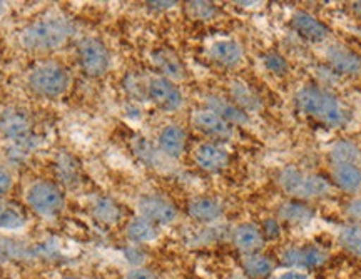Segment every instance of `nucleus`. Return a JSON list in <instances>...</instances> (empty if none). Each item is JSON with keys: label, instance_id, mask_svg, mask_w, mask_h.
Returning a JSON list of instances; mask_svg holds the SVG:
<instances>
[{"label": "nucleus", "instance_id": "nucleus-8", "mask_svg": "<svg viewBox=\"0 0 361 279\" xmlns=\"http://www.w3.org/2000/svg\"><path fill=\"white\" fill-rule=\"evenodd\" d=\"M32 117L22 107H6L0 112V134L8 141L24 142L32 134Z\"/></svg>", "mask_w": 361, "mask_h": 279}, {"label": "nucleus", "instance_id": "nucleus-37", "mask_svg": "<svg viewBox=\"0 0 361 279\" xmlns=\"http://www.w3.org/2000/svg\"><path fill=\"white\" fill-rule=\"evenodd\" d=\"M13 187V175L6 166L0 164V197L6 196Z\"/></svg>", "mask_w": 361, "mask_h": 279}, {"label": "nucleus", "instance_id": "nucleus-19", "mask_svg": "<svg viewBox=\"0 0 361 279\" xmlns=\"http://www.w3.org/2000/svg\"><path fill=\"white\" fill-rule=\"evenodd\" d=\"M188 214L197 223H214L224 214V208L214 197H194L188 202Z\"/></svg>", "mask_w": 361, "mask_h": 279}, {"label": "nucleus", "instance_id": "nucleus-41", "mask_svg": "<svg viewBox=\"0 0 361 279\" xmlns=\"http://www.w3.org/2000/svg\"><path fill=\"white\" fill-rule=\"evenodd\" d=\"M348 214L361 223V199H355L348 204Z\"/></svg>", "mask_w": 361, "mask_h": 279}, {"label": "nucleus", "instance_id": "nucleus-26", "mask_svg": "<svg viewBox=\"0 0 361 279\" xmlns=\"http://www.w3.org/2000/svg\"><path fill=\"white\" fill-rule=\"evenodd\" d=\"M279 218L283 219L284 223L296 224V226H305V224H310L314 218V211L306 206L305 202L293 199L290 202H284L279 208Z\"/></svg>", "mask_w": 361, "mask_h": 279}, {"label": "nucleus", "instance_id": "nucleus-34", "mask_svg": "<svg viewBox=\"0 0 361 279\" xmlns=\"http://www.w3.org/2000/svg\"><path fill=\"white\" fill-rule=\"evenodd\" d=\"M124 89L128 91L129 96H133L135 99H142L147 97V84L141 85V80H139L137 75L129 74L124 80Z\"/></svg>", "mask_w": 361, "mask_h": 279}, {"label": "nucleus", "instance_id": "nucleus-44", "mask_svg": "<svg viewBox=\"0 0 361 279\" xmlns=\"http://www.w3.org/2000/svg\"><path fill=\"white\" fill-rule=\"evenodd\" d=\"M228 279H247L245 274H233V276H229Z\"/></svg>", "mask_w": 361, "mask_h": 279}, {"label": "nucleus", "instance_id": "nucleus-16", "mask_svg": "<svg viewBox=\"0 0 361 279\" xmlns=\"http://www.w3.org/2000/svg\"><path fill=\"white\" fill-rule=\"evenodd\" d=\"M157 146L166 157L179 159L186 149V130L178 124H168L157 136Z\"/></svg>", "mask_w": 361, "mask_h": 279}, {"label": "nucleus", "instance_id": "nucleus-33", "mask_svg": "<svg viewBox=\"0 0 361 279\" xmlns=\"http://www.w3.org/2000/svg\"><path fill=\"white\" fill-rule=\"evenodd\" d=\"M263 64L266 67V70H269L271 74L278 75V78H283V75H286L288 72H290V64H288V61L281 56V54H276V52L264 54Z\"/></svg>", "mask_w": 361, "mask_h": 279}, {"label": "nucleus", "instance_id": "nucleus-40", "mask_svg": "<svg viewBox=\"0 0 361 279\" xmlns=\"http://www.w3.org/2000/svg\"><path fill=\"white\" fill-rule=\"evenodd\" d=\"M146 6L151 8V11H169L178 6V2H171V0H164V2H147Z\"/></svg>", "mask_w": 361, "mask_h": 279}, {"label": "nucleus", "instance_id": "nucleus-42", "mask_svg": "<svg viewBox=\"0 0 361 279\" xmlns=\"http://www.w3.org/2000/svg\"><path fill=\"white\" fill-rule=\"evenodd\" d=\"M351 8H353L355 16H358L360 19H361V2H355L353 6H351Z\"/></svg>", "mask_w": 361, "mask_h": 279}, {"label": "nucleus", "instance_id": "nucleus-21", "mask_svg": "<svg viewBox=\"0 0 361 279\" xmlns=\"http://www.w3.org/2000/svg\"><path fill=\"white\" fill-rule=\"evenodd\" d=\"M126 237H128L130 244H149V242L156 241L159 237V226L139 216V218L129 221L128 226H126Z\"/></svg>", "mask_w": 361, "mask_h": 279}, {"label": "nucleus", "instance_id": "nucleus-13", "mask_svg": "<svg viewBox=\"0 0 361 279\" xmlns=\"http://www.w3.org/2000/svg\"><path fill=\"white\" fill-rule=\"evenodd\" d=\"M233 244L243 256L261 253L264 247V236L256 224L243 223L233 229Z\"/></svg>", "mask_w": 361, "mask_h": 279}, {"label": "nucleus", "instance_id": "nucleus-10", "mask_svg": "<svg viewBox=\"0 0 361 279\" xmlns=\"http://www.w3.org/2000/svg\"><path fill=\"white\" fill-rule=\"evenodd\" d=\"M139 216L156 226H169L178 219V209L173 202L161 196L147 194L137 201Z\"/></svg>", "mask_w": 361, "mask_h": 279}, {"label": "nucleus", "instance_id": "nucleus-32", "mask_svg": "<svg viewBox=\"0 0 361 279\" xmlns=\"http://www.w3.org/2000/svg\"><path fill=\"white\" fill-rule=\"evenodd\" d=\"M186 11L189 13V17H192L194 20H213L218 16V7L211 2H188L186 4Z\"/></svg>", "mask_w": 361, "mask_h": 279}, {"label": "nucleus", "instance_id": "nucleus-6", "mask_svg": "<svg viewBox=\"0 0 361 279\" xmlns=\"http://www.w3.org/2000/svg\"><path fill=\"white\" fill-rule=\"evenodd\" d=\"M78 58L80 69L89 78H102L109 72L111 52L101 39L84 37L78 46Z\"/></svg>", "mask_w": 361, "mask_h": 279}, {"label": "nucleus", "instance_id": "nucleus-29", "mask_svg": "<svg viewBox=\"0 0 361 279\" xmlns=\"http://www.w3.org/2000/svg\"><path fill=\"white\" fill-rule=\"evenodd\" d=\"M34 254L35 251L25 246L24 242L7 236H0V264L11 263V261L30 259Z\"/></svg>", "mask_w": 361, "mask_h": 279}, {"label": "nucleus", "instance_id": "nucleus-31", "mask_svg": "<svg viewBox=\"0 0 361 279\" xmlns=\"http://www.w3.org/2000/svg\"><path fill=\"white\" fill-rule=\"evenodd\" d=\"M333 166L335 164H356L360 159V151L353 142L340 141L331 147L329 152Z\"/></svg>", "mask_w": 361, "mask_h": 279}, {"label": "nucleus", "instance_id": "nucleus-39", "mask_svg": "<svg viewBox=\"0 0 361 279\" xmlns=\"http://www.w3.org/2000/svg\"><path fill=\"white\" fill-rule=\"evenodd\" d=\"M274 279H311L308 271H301V269H286V271L279 273Z\"/></svg>", "mask_w": 361, "mask_h": 279}, {"label": "nucleus", "instance_id": "nucleus-17", "mask_svg": "<svg viewBox=\"0 0 361 279\" xmlns=\"http://www.w3.org/2000/svg\"><path fill=\"white\" fill-rule=\"evenodd\" d=\"M152 66L159 70L161 78H166L173 82H179L186 78V69H184L180 58L169 49H156L151 54Z\"/></svg>", "mask_w": 361, "mask_h": 279}, {"label": "nucleus", "instance_id": "nucleus-36", "mask_svg": "<svg viewBox=\"0 0 361 279\" xmlns=\"http://www.w3.org/2000/svg\"><path fill=\"white\" fill-rule=\"evenodd\" d=\"M261 232H263L264 240H278L281 236V226H279L278 219H266L263 223V228H261Z\"/></svg>", "mask_w": 361, "mask_h": 279}, {"label": "nucleus", "instance_id": "nucleus-25", "mask_svg": "<svg viewBox=\"0 0 361 279\" xmlns=\"http://www.w3.org/2000/svg\"><path fill=\"white\" fill-rule=\"evenodd\" d=\"M333 181L346 192H356L361 189V169L356 164L333 166Z\"/></svg>", "mask_w": 361, "mask_h": 279}, {"label": "nucleus", "instance_id": "nucleus-23", "mask_svg": "<svg viewBox=\"0 0 361 279\" xmlns=\"http://www.w3.org/2000/svg\"><path fill=\"white\" fill-rule=\"evenodd\" d=\"M90 213H92L94 219L99 221L104 226H114L123 218V211H121L119 204L111 197H96L90 206Z\"/></svg>", "mask_w": 361, "mask_h": 279}, {"label": "nucleus", "instance_id": "nucleus-7", "mask_svg": "<svg viewBox=\"0 0 361 279\" xmlns=\"http://www.w3.org/2000/svg\"><path fill=\"white\" fill-rule=\"evenodd\" d=\"M147 99L157 109L176 112L184 106V96L173 80L154 75L147 80Z\"/></svg>", "mask_w": 361, "mask_h": 279}, {"label": "nucleus", "instance_id": "nucleus-15", "mask_svg": "<svg viewBox=\"0 0 361 279\" xmlns=\"http://www.w3.org/2000/svg\"><path fill=\"white\" fill-rule=\"evenodd\" d=\"M291 25L298 32V35H301L308 42L319 44L329 37L328 27L305 11H298L293 13Z\"/></svg>", "mask_w": 361, "mask_h": 279}, {"label": "nucleus", "instance_id": "nucleus-20", "mask_svg": "<svg viewBox=\"0 0 361 279\" xmlns=\"http://www.w3.org/2000/svg\"><path fill=\"white\" fill-rule=\"evenodd\" d=\"M206 106V109L216 112V114L223 117L226 123H229L231 125L250 124V116L243 109H239L233 101H228V99L219 96H207Z\"/></svg>", "mask_w": 361, "mask_h": 279}, {"label": "nucleus", "instance_id": "nucleus-45", "mask_svg": "<svg viewBox=\"0 0 361 279\" xmlns=\"http://www.w3.org/2000/svg\"><path fill=\"white\" fill-rule=\"evenodd\" d=\"M62 279H78V278H74V276H66V278H62Z\"/></svg>", "mask_w": 361, "mask_h": 279}, {"label": "nucleus", "instance_id": "nucleus-28", "mask_svg": "<svg viewBox=\"0 0 361 279\" xmlns=\"http://www.w3.org/2000/svg\"><path fill=\"white\" fill-rule=\"evenodd\" d=\"M229 94H231V101L236 104L239 109L246 112H256L261 109V101L255 92L247 87V84L241 82V80H233L231 87H229Z\"/></svg>", "mask_w": 361, "mask_h": 279}, {"label": "nucleus", "instance_id": "nucleus-4", "mask_svg": "<svg viewBox=\"0 0 361 279\" xmlns=\"http://www.w3.org/2000/svg\"><path fill=\"white\" fill-rule=\"evenodd\" d=\"M279 186L288 196H291L296 201L316 199L329 194L331 186L328 179L322 178L318 174H308L295 168L284 169L279 174Z\"/></svg>", "mask_w": 361, "mask_h": 279}, {"label": "nucleus", "instance_id": "nucleus-12", "mask_svg": "<svg viewBox=\"0 0 361 279\" xmlns=\"http://www.w3.org/2000/svg\"><path fill=\"white\" fill-rule=\"evenodd\" d=\"M194 163L206 173H221L229 166V152L218 142H202L194 149Z\"/></svg>", "mask_w": 361, "mask_h": 279}, {"label": "nucleus", "instance_id": "nucleus-11", "mask_svg": "<svg viewBox=\"0 0 361 279\" xmlns=\"http://www.w3.org/2000/svg\"><path fill=\"white\" fill-rule=\"evenodd\" d=\"M192 125L201 134L211 139H218V141H229L234 136L233 125L209 109H200L194 112Z\"/></svg>", "mask_w": 361, "mask_h": 279}, {"label": "nucleus", "instance_id": "nucleus-2", "mask_svg": "<svg viewBox=\"0 0 361 279\" xmlns=\"http://www.w3.org/2000/svg\"><path fill=\"white\" fill-rule=\"evenodd\" d=\"M295 101L301 112L329 128H340L348 119L345 107L341 106L335 94L324 91L322 87H314V85L303 87L296 94Z\"/></svg>", "mask_w": 361, "mask_h": 279}, {"label": "nucleus", "instance_id": "nucleus-14", "mask_svg": "<svg viewBox=\"0 0 361 279\" xmlns=\"http://www.w3.org/2000/svg\"><path fill=\"white\" fill-rule=\"evenodd\" d=\"M326 61L338 74L358 75L361 72V57L341 44H333L326 49Z\"/></svg>", "mask_w": 361, "mask_h": 279}, {"label": "nucleus", "instance_id": "nucleus-35", "mask_svg": "<svg viewBox=\"0 0 361 279\" xmlns=\"http://www.w3.org/2000/svg\"><path fill=\"white\" fill-rule=\"evenodd\" d=\"M124 256H126V259H128V263L133 264V268L142 266V263L146 261V251H144L142 247L137 244L126 247Z\"/></svg>", "mask_w": 361, "mask_h": 279}, {"label": "nucleus", "instance_id": "nucleus-24", "mask_svg": "<svg viewBox=\"0 0 361 279\" xmlns=\"http://www.w3.org/2000/svg\"><path fill=\"white\" fill-rule=\"evenodd\" d=\"M56 174L64 186L75 187L80 182V166L74 156L62 151L56 161Z\"/></svg>", "mask_w": 361, "mask_h": 279}, {"label": "nucleus", "instance_id": "nucleus-9", "mask_svg": "<svg viewBox=\"0 0 361 279\" xmlns=\"http://www.w3.org/2000/svg\"><path fill=\"white\" fill-rule=\"evenodd\" d=\"M328 258V251L316 244L290 246L281 253V261L288 269H301V271L322 268Z\"/></svg>", "mask_w": 361, "mask_h": 279}, {"label": "nucleus", "instance_id": "nucleus-30", "mask_svg": "<svg viewBox=\"0 0 361 279\" xmlns=\"http://www.w3.org/2000/svg\"><path fill=\"white\" fill-rule=\"evenodd\" d=\"M338 242L346 253L361 258V224H348L338 232Z\"/></svg>", "mask_w": 361, "mask_h": 279}, {"label": "nucleus", "instance_id": "nucleus-18", "mask_svg": "<svg viewBox=\"0 0 361 279\" xmlns=\"http://www.w3.org/2000/svg\"><path fill=\"white\" fill-rule=\"evenodd\" d=\"M209 57L213 58L216 64L228 67H238L245 58V51H243L241 44L236 42L233 39H221L213 42V46L209 47Z\"/></svg>", "mask_w": 361, "mask_h": 279}, {"label": "nucleus", "instance_id": "nucleus-1", "mask_svg": "<svg viewBox=\"0 0 361 279\" xmlns=\"http://www.w3.org/2000/svg\"><path fill=\"white\" fill-rule=\"evenodd\" d=\"M75 34L69 17L52 16L30 22L19 34L20 46L29 52H54L64 47Z\"/></svg>", "mask_w": 361, "mask_h": 279}, {"label": "nucleus", "instance_id": "nucleus-22", "mask_svg": "<svg viewBox=\"0 0 361 279\" xmlns=\"http://www.w3.org/2000/svg\"><path fill=\"white\" fill-rule=\"evenodd\" d=\"M27 224V214L20 204L0 199V231H19Z\"/></svg>", "mask_w": 361, "mask_h": 279}, {"label": "nucleus", "instance_id": "nucleus-27", "mask_svg": "<svg viewBox=\"0 0 361 279\" xmlns=\"http://www.w3.org/2000/svg\"><path fill=\"white\" fill-rule=\"evenodd\" d=\"M243 271L247 279H266L274 271V263L261 253L243 256Z\"/></svg>", "mask_w": 361, "mask_h": 279}, {"label": "nucleus", "instance_id": "nucleus-38", "mask_svg": "<svg viewBox=\"0 0 361 279\" xmlns=\"http://www.w3.org/2000/svg\"><path fill=\"white\" fill-rule=\"evenodd\" d=\"M126 279H157L154 271H151L149 268L144 266H137V268H130L128 274H126Z\"/></svg>", "mask_w": 361, "mask_h": 279}, {"label": "nucleus", "instance_id": "nucleus-43", "mask_svg": "<svg viewBox=\"0 0 361 279\" xmlns=\"http://www.w3.org/2000/svg\"><path fill=\"white\" fill-rule=\"evenodd\" d=\"M6 12H7V4L0 0V17H2Z\"/></svg>", "mask_w": 361, "mask_h": 279}, {"label": "nucleus", "instance_id": "nucleus-5", "mask_svg": "<svg viewBox=\"0 0 361 279\" xmlns=\"http://www.w3.org/2000/svg\"><path fill=\"white\" fill-rule=\"evenodd\" d=\"M25 202L40 218L54 219L66 208V194L56 182L35 181L27 187Z\"/></svg>", "mask_w": 361, "mask_h": 279}, {"label": "nucleus", "instance_id": "nucleus-3", "mask_svg": "<svg viewBox=\"0 0 361 279\" xmlns=\"http://www.w3.org/2000/svg\"><path fill=\"white\" fill-rule=\"evenodd\" d=\"M71 74L56 61H44L34 66L27 74V87L44 99L62 97L69 91Z\"/></svg>", "mask_w": 361, "mask_h": 279}]
</instances>
